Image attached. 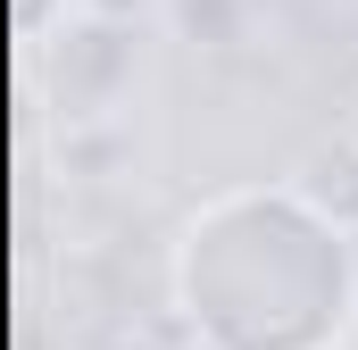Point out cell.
Wrapping results in <instances>:
<instances>
[{
	"label": "cell",
	"mask_w": 358,
	"mask_h": 350,
	"mask_svg": "<svg viewBox=\"0 0 358 350\" xmlns=\"http://www.w3.org/2000/svg\"><path fill=\"white\" fill-rule=\"evenodd\" d=\"M350 142H358V134H350Z\"/></svg>",
	"instance_id": "cell-3"
},
{
	"label": "cell",
	"mask_w": 358,
	"mask_h": 350,
	"mask_svg": "<svg viewBox=\"0 0 358 350\" xmlns=\"http://www.w3.org/2000/svg\"><path fill=\"white\" fill-rule=\"evenodd\" d=\"M350 242L300 183H225L167 242V300L200 350H342L358 326Z\"/></svg>",
	"instance_id": "cell-1"
},
{
	"label": "cell",
	"mask_w": 358,
	"mask_h": 350,
	"mask_svg": "<svg viewBox=\"0 0 358 350\" xmlns=\"http://www.w3.org/2000/svg\"><path fill=\"white\" fill-rule=\"evenodd\" d=\"M76 8H84L92 25H117V34H125V25H142V17H159L167 0H76Z\"/></svg>",
	"instance_id": "cell-2"
}]
</instances>
